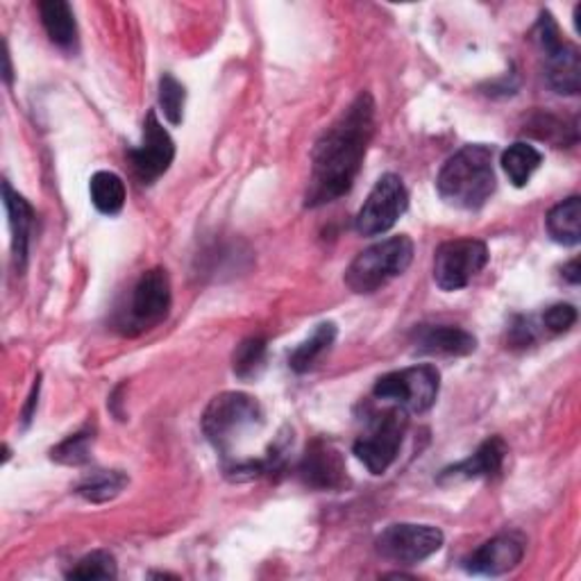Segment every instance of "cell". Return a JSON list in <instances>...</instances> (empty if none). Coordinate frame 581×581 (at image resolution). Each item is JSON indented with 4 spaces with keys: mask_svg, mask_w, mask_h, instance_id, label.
Wrapping results in <instances>:
<instances>
[{
    "mask_svg": "<svg viewBox=\"0 0 581 581\" xmlns=\"http://www.w3.org/2000/svg\"><path fill=\"white\" fill-rule=\"evenodd\" d=\"M373 132L375 100L364 91L314 146L307 207L327 205L353 189Z\"/></svg>",
    "mask_w": 581,
    "mask_h": 581,
    "instance_id": "cell-1",
    "label": "cell"
},
{
    "mask_svg": "<svg viewBox=\"0 0 581 581\" xmlns=\"http://www.w3.org/2000/svg\"><path fill=\"white\" fill-rule=\"evenodd\" d=\"M439 196L459 209H480L495 191L493 148L484 144L463 146L441 168Z\"/></svg>",
    "mask_w": 581,
    "mask_h": 581,
    "instance_id": "cell-2",
    "label": "cell"
},
{
    "mask_svg": "<svg viewBox=\"0 0 581 581\" xmlns=\"http://www.w3.org/2000/svg\"><path fill=\"white\" fill-rule=\"evenodd\" d=\"M262 427V404L253 395L239 391H225L216 395L203 414V432L216 452H220L223 461L235 456V450Z\"/></svg>",
    "mask_w": 581,
    "mask_h": 581,
    "instance_id": "cell-3",
    "label": "cell"
},
{
    "mask_svg": "<svg viewBox=\"0 0 581 581\" xmlns=\"http://www.w3.org/2000/svg\"><path fill=\"white\" fill-rule=\"evenodd\" d=\"M414 262V242L400 235L384 239L355 257L345 270V284L355 294H375L377 288L400 277Z\"/></svg>",
    "mask_w": 581,
    "mask_h": 581,
    "instance_id": "cell-4",
    "label": "cell"
},
{
    "mask_svg": "<svg viewBox=\"0 0 581 581\" xmlns=\"http://www.w3.org/2000/svg\"><path fill=\"white\" fill-rule=\"evenodd\" d=\"M441 373L432 364L402 368L377 380L375 397L393 402L406 414H425L436 404Z\"/></svg>",
    "mask_w": 581,
    "mask_h": 581,
    "instance_id": "cell-5",
    "label": "cell"
},
{
    "mask_svg": "<svg viewBox=\"0 0 581 581\" xmlns=\"http://www.w3.org/2000/svg\"><path fill=\"white\" fill-rule=\"evenodd\" d=\"M406 425H410L406 412L393 406V410L377 416L371 423V430L357 439L355 454L373 475H384L393 466L406 434Z\"/></svg>",
    "mask_w": 581,
    "mask_h": 581,
    "instance_id": "cell-6",
    "label": "cell"
},
{
    "mask_svg": "<svg viewBox=\"0 0 581 581\" xmlns=\"http://www.w3.org/2000/svg\"><path fill=\"white\" fill-rule=\"evenodd\" d=\"M489 264V248L477 239L447 242L434 257V282L441 290L469 286Z\"/></svg>",
    "mask_w": 581,
    "mask_h": 581,
    "instance_id": "cell-7",
    "label": "cell"
},
{
    "mask_svg": "<svg viewBox=\"0 0 581 581\" xmlns=\"http://www.w3.org/2000/svg\"><path fill=\"white\" fill-rule=\"evenodd\" d=\"M406 207H410V194H406L404 183L393 173H386L368 194L355 227L362 237H380L400 220Z\"/></svg>",
    "mask_w": 581,
    "mask_h": 581,
    "instance_id": "cell-8",
    "label": "cell"
},
{
    "mask_svg": "<svg viewBox=\"0 0 581 581\" xmlns=\"http://www.w3.org/2000/svg\"><path fill=\"white\" fill-rule=\"evenodd\" d=\"M443 548V532L434 525H412L397 522L377 536V552L395 563L414 565Z\"/></svg>",
    "mask_w": 581,
    "mask_h": 581,
    "instance_id": "cell-9",
    "label": "cell"
},
{
    "mask_svg": "<svg viewBox=\"0 0 581 581\" xmlns=\"http://www.w3.org/2000/svg\"><path fill=\"white\" fill-rule=\"evenodd\" d=\"M170 277L164 268L146 270L130 296V309L126 327H137V332L159 325L170 312Z\"/></svg>",
    "mask_w": 581,
    "mask_h": 581,
    "instance_id": "cell-10",
    "label": "cell"
},
{
    "mask_svg": "<svg viewBox=\"0 0 581 581\" xmlns=\"http://www.w3.org/2000/svg\"><path fill=\"white\" fill-rule=\"evenodd\" d=\"M176 159V144L159 124L157 114L148 111L144 121V139L141 146L130 150V164L135 176L141 185H152L170 168Z\"/></svg>",
    "mask_w": 581,
    "mask_h": 581,
    "instance_id": "cell-11",
    "label": "cell"
},
{
    "mask_svg": "<svg viewBox=\"0 0 581 581\" xmlns=\"http://www.w3.org/2000/svg\"><path fill=\"white\" fill-rule=\"evenodd\" d=\"M298 475L312 489H341L345 484V461L332 443L318 439L307 447L298 466Z\"/></svg>",
    "mask_w": 581,
    "mask_h": 581,
    "instance_id": "cell-12",
    "label": "cell"
},
{
    "mask_svg": "<svg viewBox=\"0 0 581 581\" xmlns=\"http://www.w3.org/2000/svg\"><path fill=\"white\" fill-rule=\"evenodd\" d=\"M522 557H525V545H522V541L518 536L502 534L480 545L466 561H463V568L471 574L498 577L518 568Z\"/></svg>",
    "mask_w": 581,
    "mask_h": 581,
    "instance_id": "cell-13",
    "label": "cell"
},
{
    "mask_svg": "<svg viewBox=\"0 0 581 581\" xmlns=\"http://www.w3.org/2000/svg\"><path fill=\"white\" fill-rule=\"evenodd\" d=\"M504 459H506V443L500 436H491L477 447V452L473 456L463 459V461L454 463V466L445 469L439 475V482L456 484V482H466V480L495 477L504 466Z\"/></svg>",
    "mask_w": 581,
    "mask_h": 581,
    "instance_id": "cell-14",
    "label": "cell"
},
{
    "mask_svg": "<svg viewBox=\"0 0 581 581\" xmlns=\"http://www.w3.org/2000/svg\"><path fill=\"white\" fill-rule=\"evenodd\" d=\"M416 351L423 355L466 357L477 351V338L452 325H425L416 329Z\"/></svg>",
    "mask_w": 581,
    "mask_h": 581,
    "instance_id": "cell-15",
    "label": "cell"
},
{
    "mask_svg": "<svg viewBox=\"0 0 581 581\" xmlns=\"http://www.w3.org/2000/svg\"><path fill=\"white\" fill-rule=\"evenodd\" d=\"M3 198H6V209H8V216H10L14 262H17L19 270H23L26 262H28V246H30V235H32L35 211L23 196L12 191L10 183H3Z\"/></svg>",
    "mask_w": 581,
    "mask_h": 581,
    "instance_id": "cell-16",
    "label": "cell"
},
{
    "mask_svg": "<svg viewBox=\"0 0 581 581\" xmlns=\"http://www.w3.org/2000/svg\"><path fill=\"white\" fill-rule=\"evenodd\" d=\"M545 57H548V71H545L548 85L557 93H565V96L579 93V80H581L579 50L565 43L561 50Z\"/></svg>",
    "mask_w": 581,
    "mask_h": 581,
    "instance_id": "cell-17",
    "label": "cell"
},
{
    "mask_svg": "<svg viewBox=\"0 0 581 581\" xmlns=\"http://www.w3.org/2000/svg\"><path fill=\"white\" fill-rule=\"evenodd\" d=\"M41 23L50 41L60 48H73L78 41V23L73 10L65 0H46L39 6Z\"/></svg>",
    "mask_w": 581,
    "mask_h": 581,
    "instance_id": "cell-18",
    "label": "cell"
},
{
    "mask_svg": "<svg viewBox=\"0 0 581 581\" xmlns=\"http://www.w3.org/2000/svg\"><path fill=\"white\" fill-rule=\"evenodd\" d=\"M545 225L552 242L561 246H577L581 242V198L572 196L552 207Z\"/></svg>",
    "mask_w": 581,
    "mask_h": 581,
    "instance_id": "cell-19",
    "label": "cell"
},
{
    "mask_svg": "<svg viewBox=\"0 0 581 581\" xmlns=\"http://www.w3.org/2000/svg\"><path fill=\"white\" fill-rule=\"evenodd\" d=\"M91 203L100 214L116 216L121 214L126 205V185L124 180L111 170H98L89 183Z\"/></svg>",
    "mask_w": 581,
    "mask_h": 581,
    "instance_id": "cell-20",
    "label": "cell"
},
{
    "mask_svg": "<svg viewBox=\"0 0 581 581\" xmlns=\"http://www.w3.org/2000/svg\"><path fill=\"white\" fill-rule=\"evenodd\" d=\"M541 161H543V155L525 141H518V144L509 146L502 155V168L506 173V178L518 189L530 183V178L534 176V170L541 166Z\"/></svg>",
    "mask_w": 581,
    "mask_h": 581,
    "instance_id": "cell-21",
    "label": "cell"
},
{
    "mask_svg": "<svg viewBox=\"0 0 581 581\" xmlns=\"http://www.w3.org/2000/svg\"><path fill=\"white\" fill-rule=\"evenodd\" d=\"M336 341V325L334 323H321L314 334L301 343L294 355L288 357V366L296 373H307L314 368V364L329 351Z\"/></svg>",
    "mask_w": 581,
    "mask_h": 581,
    "instance_id": "cell-22",
    "label": "cell"
},
{
    "mask_svg": "<svg viewBox=\"0 0 581 581\" xmlns=\"http://www.w3.org/2000/svg\"><path fill=\"white\" fill-rule=\"evenodd\" d=\"M128 482H130L128 475L121 471H96L80 482L78 495L96 504L109 502L128 486Z\"/></svg>",
    "mask_w": 581,
    "mask_h": 581,
    "instance_id": "cell-23",
    "label": "cell"
},
{
    "mask_svg": "<svg viewBox=\"0 0 581 581\" xmlns=\"http://www.w3.org/2000/svg\"><path fill=\"white\" fill-rule=\"evenodd\" d=\"M266 362V341L259 336L246 338L242 345H237L235 357H232V368L235 375L242 380L257 377Z\"/></svg>",
    "mask_w": 581,
    "mask_h": 581,
    "instance_id": "cell-24",
    "label": "cell"
},
{
    "mask_svg": "<svg viewBox=\"0 0 581 581\" xmlns=\"http://www.w3.org/2000/svg\"><path fill=\"white\" fill-rule=\"evenodd\" d=\"M185 102H187V91L185 87L173 78L170 73H164L159 80V107L166 116V121L170 126H180L185 119Z\"/></svg>",
    "mask_w": 581,
    "mask_h": 581,
    "instance_id": "cell-25",
    "label": "cell"
},
{
    "mask_svg": "<svg viewBox=\"0 0 581 581\" xmlns=\"http://www.w3.org/2000/svg\"><path fill=\"white\" fill-rule=\"evenodd\" d=\"M119 570H116V559L105 552V550H96L87 557H82L76 568L69 572L71 579H116Z\"/></svg>",
    "mask_w": 581,
    "mask_h": 581,
    "instance_id": "cell-26",
    "label": "cell"
},
{
    "mask_svg": "<svg viewBox=\"0 0 581 581\" xmlns=\"http://www.w3.org/2000/svg\"><path fill=\"white\" fill-rule=\"evenodd\" d=\"M93 436L89 432H80L69 436L67 441H62L57 447H52L50 456L60 463H67V466H82V463L89 461V447H91Z\"/></svg>",
    "mask_w": 581,
    "mask_h": 581,
    "instance_id": "cell-27",
    "label": "cell"
},
{
    "mask_svg": "<svg viewBox=\"0 0 581 581\" xmlns=\"http://www.w3.org/2000/svg\"><path fill=\"white\" fill-rule=\"evenodd\" d=\"M577 323V309L572 305H554L543 314V325L552 334H563Z\"/></svg>",
    "mask_w": 581,
    "mask_h": 581,
    "instance_id": "cell-28",
    "label": "cell"
},
{
    "mask_svg": "<svg viewBox=\"0 0 581 581\" xmlns=\"http://www.w3.org/2000/svg\"><path fill=\"white\" fill-rule=\"evenodd\" d=\"M37 397H39V380H37V384H35V388H32V393H30V397H28V406H26V412H23V423H26V425L32 421L35 406H37V402H39Z\"/></svg>",
    "mask_w": 581,
    "mask_h": 581,
    "instance_id": "cell-29",
    "label": "cell"
},
{
    "mask_svg": "<svg viewBox=\"0 0 581 581\" xmlns=\"http://www.w3.org/2000/svg\"><path fill=\"white\" fill-rule=\"evenodd\" d=\"M563 277L570 282V284H579L581 275H579V259H572L565 268H563Z\"/></svg>",
    "mask_w": 581,
    "mask_h": 581,
    "instance_id": "cell-30",
    "label": "cell"
},
{
    "mask_svg": "<svg viewBox=\"0 0 581 581\" xmlns=\"http://www.w3.org/2000/svg\"><path fill=\"white\" fill-rule=\"evenodd\" d=\"M6 82L10 85L12 82V65H10V52H8V48H6Z\"/></svg>",
    "mask_w": 581,
    "mask_h": 581,
    "instance_id": "cell-31",
    "label": "cell"
}]
</instances>
